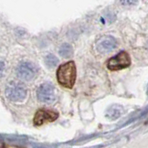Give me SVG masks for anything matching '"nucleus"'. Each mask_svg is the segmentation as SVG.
I'll return each instance as SVG.
<instances>
[{
	"label": "nucleus",
	"instance_id": "10",
	"mask_svg": "<svg viewBox=\"0 0 148 148\" xmlns=\"http://www.w3.org/2000/svg\"><path fill=\"white\" fill-rule=\"evenodd\" d=\"M121 3L123 5H134L137 0H120Z\"/></svg>",
	"mask_w": 148,
	"mask_h": 148
},
{
	"label": "nucleus",
	"instance_id": "3",
	"mask_svg": "<svg viewBox=\"0 0 148 148\" xmlns=\"http://www.w3.org/2000/svg\"><path fill=\"white\" fill-rule=\"evenodd\" d=\"M131 64L130 56L125 51H122L116 56L112 57L108 61L107 67L111 71H120L124 68L129 67Z\"/></svg>",
	"mask_w": 148,
	"mask_h": 148
},
{
	"label": "nucleus",
	"instance_id": "8",
	"mask_svg": "<svg viewBox=\"0 0 148 148\" xmlns=\"http://www.w3.org/2000/svg\"><path fill=\"white\" fill-rule=\"evenodd\" d=\"M59 53L60 56H62L63 58H70V57L72 56L73 54V49H72V47L71 46L70 44H63L62 46L60 48V50H59Z\"/></svg>",
	"mask_w": 148,
	"mask_h": 148
},
{
	"label": "nucleus",
	"instance_id": "4",
	"mask_svg": "<svg viewBox=\"0 0 148 148\" xmlns=\"http://www.w3.org/2000/svg\"><path fill=\"white\" fill-rule=\"evenodd\" d=\"M38 68L31 62H22L16 68V74L23 81H30L36 77Z\"/></svg>",
	"mask_w": 148,
	"mask_h": 148
},
{
	"label": "nucleus",
	"instance_id": "5",
	"mask_svg": "<svg viewBox=\"0 0 148 148\" xmlns=\"http://www.w3.org/2000/svg\"><path fill=\"white\" fill-rule=\"evenodd\" d=\"M38 100L43 103H51L55 100L54 87L50 83H44L40 85L37 92Z\"/></svg>",
	"mask_w": 148,
	"mask_h": 148
},
{
	"label": "nucleus",
	"instance_id": "7",
	"mask_svg": "<svg viewBox=\"0 0 148 148\" xmlns=\"http://www.w3.org/2000/svg\"><path fill=\"white\" fill-rule=\"evenodd\" d=\"M116 39L111 36L101 37L96 43V49L101 53H107L116 47Z\"/></svg>",
	"mask_w": 148,
	"mask_h": 148
},
{
	"label": "nucleus",
	"instance_id": "11",
	"mask_svg": "<svg viewBox=\"0 0 148 148\" xmlns=\"http://www.w3.org/2000/svg\"><path fill=\"white\" fill-rule=\"evenodd\" d=\"M5 69V63L3 61L0 60V72H2Z\"/></svg>",
	"mask_w": 148,
	"mask_h": 148
},
{
	"label": "nucleus",
	"instance_id": "1",
	"mask_svg": "<svg viewBox=\"0 0 148 148\" xmlns=\"http://www.w3.org/2000/svg\"><path fill=\"white\" fill-rule=\"evenodd\" d=\"M58 82L63 87L71 89L76 81V66L73 61H69L60 66L57 71Z\"/></svg>",
	"mask_w": 148,
	"mask_h": 148
},
{
	"label": "nucleus",
	"instance_id": "2",
	"mask_svg": "<svg viewBox=\"0 0 148 148\" xmlns=\"http://www.w3.org/2000/svg\"><path fill=\"white\" fill-rule=\"evenodd\" d=\"M5 95L8 100L12 101H20L27 96V88L24 84L16 82H12L8 84L5 89Z\"/></svg>",
	"mask_w": 148,
	"mask_h": 148
},
{
	"label": "nucleus",
	"instance_id": "9",
	"mask_svg": "<svg viewBox=\"0 0 148 148\" xmlns=\"http://www.w3.org/2000/svg\"><path fill=\"white\" fill-rule=\"evenodd\" d=\"M46 64L49 68H54L57 64H58V59L56 58L54 55H48L45 59Z\"/></svg>",
	"mask_w": 148,
	"mask_h": 148
},
{
	"label": "nucleus",
	"instance_id": "6",
	"mask_svg": "<svg viewBox=\"0 0 148 148\" xmlns=\"http://www.w3.org/2000/svg\"><path fill=\"white\" fill-rule=\"evenodd\" d=\"M59 114L56 112L50 110H39L36 112L35 117H34V124L36 126H40L44 123L57 120Z\"/></svg>",
	"mask_w": 148,
	"mask_h": 148
},
{
	"label": "nucleus",
	"instance_id": "12",
	"mask_svg": "<svg viewBox=\"0 0 148 148\" xmlns=\"http://www.w3.org/2000/svg\"><path fill=\"white\" fill-rule=\"evenodd\" d=\"M147 49H148V41H147Z\"/></svg>",
	"mask_w": 148,
	"mask_h": 148
}]
</instances>
